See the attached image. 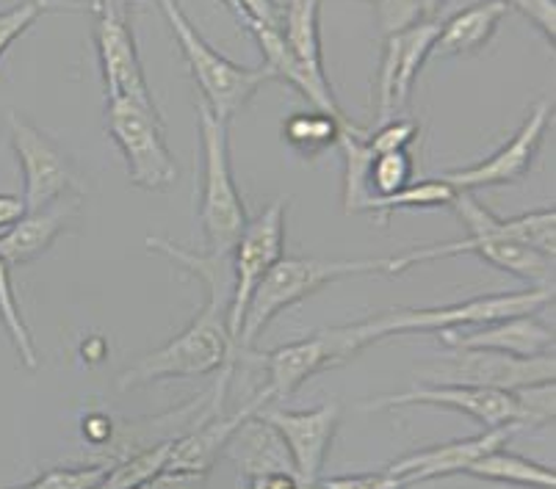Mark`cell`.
Returning a JSON list of instances; mask_svg holds the SVG:
<instances>
[{"label":"cell","instance_id":"cell-1","mask_svg":"<svg viewBox=\"0 0 556 489\" xmlns=\"http://www.w3.org/2000/svg\"><path fill=\"white\" fill-rule=\"evenodd\" d=\"M239 357V349L232 346L230 332H227V310L205 299V305L180 335L119 373L116 387L134 390V387L153 385L161 379H189V376H208L219 371L214 401L222 404Z\"/></svg>","mask_w":556,"mask_h":489},{"label":"cell","instance_id":"cell-2","mask_svg":"<svg viewBox=\"0 0 556 489\" xmlns=\"http://www.w3.org/2000/svg\"><path fill=\"white\" fill-rule=\"evenodd\" d=\"M548 305H554V291L526 287V291H515V294H484L443 307H421V310L418 307H396V310L377 312L371 319L338 326V330H341L352 355H361L366 346L393 335L471 330V326H484L493 324V321L515 319V316L543 312Z\"/></svg>","mask_w":556,"mask_h":489},{"label":"cell","instance_id":"cell-3","mask_svg":"<svg viewBox=\"0 0 556 489\" xmlns=\"http://www.w3.org/2000/svg\"><path fill=\"white\" fill-rule=\"evenodd\" d=\"M452 208L465 224L468 235L459 241H448V244L418 246V249H407L402 255L388 257L386 274H402L407 269L434 263V260H446V257L477 255L479 260H484L493 269L523 280L529 287L554 291V257L543 255L532 246L518 244V241L502 239L493 230V210L484 208L473 196V191H459Z\"/></svg>","mask_w":556,"mask_h":489},{"label":"cell","instance_id":"cell-4","mask_svg":"<svg viewBox=\"0 0 556 489\" xmlns=\"http://www.w3.org/2000/svg\"><path fill=\"white\" fill-rule=\"evenodd\" d=\"M386 271L388 257H377V260H325V257L282 255L266 271V276L252 294L250 305H247L244 321H241L239 330V351L241 355H252L255 340L280 312L305 301L307 296H313L325 285L346 280V276L386 274Z\"/></svg>","mask_w":556,"mask_h":489},{"label":"cell","instance_id":"cell-5","mask_svg":"<svg viewBox=\"0 0 556 489\" xmlns=\"http://www.w3.org/2000/svg\"><path fill=\"white\" fill-rule=\"evenodd\" d=\"M200 119V219L202 235H205V252L216 257H230L236 241L247 227V208L241 191L232 180L230 164V139H227V123L216 119L208 105H197Z\"/></svg>","mask_w":556,"mask_h":489},{"label":"cell","instance_id":"cell-6","mask_svg":"<svg viewBox=\"0 0 556 489\" xmlns=\"http://www.w3.org/2000/svg\"><path fill=\"white\" fill-rule=\"evenodd\" d=\"M153 3L161 9L172 34L178 39L180 53H184L186 64H189L191 75H194L197 86H200V103L208 105V111L216 119L230 123L261 92L263 83L275 80V73L266 64L257 69L241 67V64L230 62L227 55H222L219 50L211 48L200 37L194 25H191V20L186 17L178 0H153Z\"/></svg>","mask_w":556,"mask_h":489},{"label":"cell","instance_id":"cell-7","mask_svg":"<svg viewBox=\"0 0 556 489\" xmlns=\"http://www.w3.org/2000/svg\"><path fill=\"white\" fill-rule=\"evenodd\" d=\"M105 125L116 147L123 150L136 189L166 191L178 183V166L166 147L159 111L130 100H105Z\"/></svg>","mask_w":556,"mask_h":489},{"label":"cell","instance_id":"cell-8","mask_svg":"<svg viewBox=\"0 0 556 489\" xmlns=\"http://www.w3.org/2000/svg\"><path fill=\"white\" fill-rule=\"evenodd\" d=\"M416 376L421 385H468L488 387V390L515 393L520 387L554 382V355L540 357H509L498 351L463 349L452 357L418 368Z\"/></svg>","mask_w":556,"mask_h":489},{"label":"cell","instance_id":"cell-9","mask_svg":"<svg viewBox=\"0 0 556 489\" xmlns=\"http://www.w3.org/2000/svg\"><path fill=\"white\" fill-rule=\"evenodd\" d=\"M286 196L275 200L269 208H263L255 219L247 221L244 233L239 235L236 249H232V299L230 310H227V332H230V340L236 349H239L241 321H244L247 305H250L255 287L261 285L266 271L282 257V244H286Z\"/></svg>","mask_w":556,"mask_h":489},{"label":"cell","instance_id":"cell-10","mask_svg":"<svg viewBox=\"0 0 556 489\" xmlns=\"http://www.w3.org/2000/svg\"><path fill=\"white\" fill-rule=\"evenodd\" d=\"M9 139H12V150L23 169L25 210L45 208V205L67 196L70 191L80 194L78 178H75L73 164L64 150L37 125H31L14 111L9 114Z\"/></svg>","mask_w":556,"mask_h":489},{"label":"cell","instance_id":"cell-11","mask_svg":"<svg viewBox=\"0 0 556 489\" xmlns=\"http://www.w3.org/2000/svg\"><path fill=\"white\" fill-rule=\"evenodd\" d=\"M89 12L94 14V48L103 73L105 100H130L159 111L136 50L130 12H114V9H89Z\"/></svg>","mask_w":556,"mask_h":489},{"label":"cell","instance_id":"cell-12","mask_svg":"<svg viewBox=\"0 0 556 489\" xmlns=\"http://www.w3.org/2000/svg\"><path fill=\"white\" fill-rule=\"evenodd\" d=\"M551 114H554L551 100H538L532 105V111L526 114L523 125L515 130V136L502 150H495L490 158L479 160L473 166L446 171V175H441V180H446L457 191H477L493 189V185L520 183L534 166L540 147H543V139L551 125Z\"/></svg>","mask_w":556,"mask_h":489},{"label":"cell","instance_id":"cell-13","mask_svg":"<svg viewBox=\"0 0 556 489\" xmlns=\"http://www.w3.org/2000/svg\"><path fill=\"white\" fill-rule=\"evenodd\" d=\"M255 415L269 423L280 435V440L286 442L302 487L316 489V484L321 481V467L327 462V453H330L332 440H336L338 423H341V404L330 401V404H321L316 410L300 412L263 404Z\"/></svg>","mask_w":556,"mask_h":489},{"label":"cell","instance_id":"cell-14","mask_svg":"<svg viewBox=\"0 0 556 489\" xmlns=\"http://www.w3.org/2000/svg\"><path fill=\"white\" fill-rule=\"evenodd\" d=\"M399 407H441V410L463 412L484 428L515 426L520 428V412L515 393L488 390V387L468 385H416L409 390L391 393V396L371 398L363 404L366 412L399 410Z\"/></svg>","mask_w":556,"mask_h":489},{"label":"cell","instance_id":"cell-15","mask_svg":"<svg viewBox=\"0 0 556 489\" xmlns=\"http://www.w3.org/2000/svg\"><path fill=\"white\" fill-rule=\"evenodd\" d=\"M352 357L355 355L346 346L338 326L313 332V335L302 337V340L286 343L280 349L263 355V365H266V373H269L266 396H269V401H286L307 379L330 371V368L343 365Z\"/></svg>","mask_w":556,"mask_h":489},{"label":"cell","instance_id":"cell-16","mask_svg":"<svg viewBox=\"0 0 556 489\" xmlns=\"http://www.w3.org/2000/svg\"><path fill=\"white\" fill-rule=\"evenodd\" d=\"M438 28H441V23L434 20V23L413 25L407 31L386 37L377 75V125L393 119L407 105L413 83H416L421 67L432 55Z\"/></svg>","mask_w":556,"mask_h":489},{"label":"cell","instance_id":"cell-17","mask_svg":"<svg viewBox=\"0 0 556 489\" xmlns=\"http://www.w3.org/2000/svg\"><path fill=\"white\" fill-rule=\"evenodd\" d=\"M441 343L452 351L477 349V351H498L509 357H540L554 355V326L545 324L538 312L529 316H515V319L493 321L471 330H443L438 332Z\"/></svg>","mask_w":556,"mask_h":489},{"label":"cell","instance_id":"cell-18","mask_svg":"<svg viewBox=\"0 0 556 489\" xmlns=\"http://www.w3.org/2000/svg\"><path fill=\"white\" fill-rule=\"evenodd\" d=\"M515 426H498V428H484L482 435L465 437V440L443 442V446L424 448V451L407 453L399 462L386 467L388 476L399 478L404 487L416 481H429V478H446L465 473L477 462L482 453L493 451L498 446H507L509 437L515 435Z\"/></svg>","mask_w":556,"mask_h":489},{"label":"cell","instance_id":"cell-19","mask_svg":"<svg viewBox=\"0 0 556 489\" xmlns=\"http://www.w3.org/2000/svg\"><path fill=\"white\" fill-rule=\"evenodd\" d=\"M78 208L80 194H67L39 210H25L17 224L9 227L7 233H0V260L9 269L34 263L67 230L70 219L78 214Z\"/></svg>","mask_w":556,"mask_h":489},{"label":"cell","instance_id":"cell-20","mask_svg":"<svg viewBox=\"0 0 556 489\" xmlns=\"http://www.w3.org/2000/svg\"><path fill=\"white\" fill-rule=\"evenodd\" d=\"M263 404H269V396L266 390L261 396H255L247 407H241L239 412H232L230 417L214 415L208 421L197 423L189 435L175 437L172 440L169 462L166 467L172 471H194V473H211V467L216 465V459L225 453L227 442L236 435V428L247 421L250 415H255Z\"/></svg>","mask_w":556,"mask_h":489},{"label":"cell","instance_id":"cell-21","mask_svg":"<svg viewBox=\"0 0 556 489\" xmlns=\"http://www.w3.org/2000/svg\"><path fill=\"white\" fill-rule=\"evenodd\" d=\"M513 12L507 0H479L473 7L452 14L438 28V39L432 44L434 59H454V55L479 53L493 39L498 25Z\"/></svg>","mask_w":556,"mask_h":489},{"label":"cell","instance_id":"cell-22","mask_svg":"<svg viewBox=\"0 0 556 489\" xmlns=\"http://www.w3.org/2000/svg\"><path fill=\"white\" fill-rule=\"evenodd\" d=\"M227 459L239 467L241 478L261 476V473H294V462L286 442L275 428L257 415H250L225 448Z\"/></svg>","mask_w":556,"mask_h":489},{"label":"cell","instance_id":"cell-23","mask_svg":"<svg viewBox=\"0 0 556 489\" xmlns=\"http://www.w3.org/2000/svg\"><path fill=\"white\" fill-rule=\"evenodd\" d=\"M148 249L155 255L169 257L172 263H178L186 274L197 276V282L205 285L208 291V301L230 310L232 299V255L230 257H216L208 252H189L184 246L172 244V241L159 239V235H150Z\"/></svg>","mask_w":556,"mask_h":489},{"label":"cell","instance_id":"cell-24","mask_svg":"<svg viewBox=\"0 0 556 489\" xmlns=\"http://www.w3.org/2000/svg\"><path fill=\"white\" fill-rule=\"evenodd\" d=\"M368 130L361 125L346 123L338 133V150L343 155V185H341V203L349 216L352 214H366L371 205V189H368V169H371L374 150L368 147L366 141Z\"/></svg>","mask_w":556,"mask_h":489},{"label":"cell","instance_id":"cell-25","mask_svg":"<svg viewBox=\"0 0 556 489\" xmlns=\"http://www.w3.org/2000/svg\"><path fill=\"white\" fill-rule=\"evenodd\" d=\"M465 473L473 478H482V481L513 484V487L526 489H556V473L551 467L507 451L504 446L482 453Z\"/></svg>","mask_w":556,"mask_h":489},{"label":"cell","instance_id":"cell-26","mask_svg":"<svg viewBox=\"0 0 556 489\" xmlns=\"http://www.w3.org/2000/svg\"><path fill=\"white\" fill-rule=\"evenodd\" d=\"M352 119H336L325 111L311 108V111H294L291 117L282 123V139L286 144L296 150L302 158H316L325 150H330L338 141L341 128Z\"/></svg>","mask_w":556,"mask_h":489},{"label":"cell","instance_id":"cell-27","mask_svg":"<svg viewBox=\"0 0 556 489\" xmlns=\"http://www.w3.org/2000/svg\"><path fill=\"white\" fill-rule=\"evenodd\" d=\"M459 191L441 178H427L421 183H409L402 191L382 200H374L366 214L377 216L379 224H388L399 210H432V208H452Z\"/></svg>","mask_w":556,"mask_h":489},{"label":"cell","instance_id":"cell-28","mask_svg":"<svg viewBox=\"0 0 556 489\" xmlns=\"http://www.w3.org/2000/svg\"><path fill=\"white\" fill-rule=\"evenodd\" d=\"M172 440H161L155 446L141 448V451L130 453V456L119 459L114 467H109L103 484L98 489H139L141 484H148L155 473H161L169 462Z\"/></svg>","mask_w":556,"mask_h":489},{"label":"cell","instance_id":"cell-29","mask_svg":"<svg viewBox=\"0 0 556 489\" xmlns=\"http://www.w3.org/2000/svg\"><path fill=\"white\" fill-rule=\"evenodd\" d=\"M448 0H377V23L382 37L407 31L413 25L434 23V14L446 7Z\"/></svg>","mask_w":556,"mask_h":489},{"label":"cell","instance_id":"cell-30","mask_svg":"<svg viewBox=\"0 0 556 489\" xmlns=\"http://www.w3.org/2000/svg\"><path fill=\"white\" fill-rule=\"evenodd\" d=\"M413 171H416V164H413L407 150H402V153L374 155L371 169H368V189H371V196L374 200H382V196H391L396 191H402L404 185L413 183Z\"/></svg>","mask_w":556,"mask_h":489},{"label":"cell","instance_id":"cell-31","mask_svg":"<svg viewBox=\"0 0 556 489\" xmlns=\"http://www.w3.org/2000/svg\"><path fill=\"white\" fill-rule=\"evenodd\" d=\"M50 9H67V0H23L17 7L3 9L0 12V59Z\"/></svg>","mask_w":556,"mask_h":489},{"label":"cell","instance_id":"cell-32","mask_svg":"<svg viewBox=\"0 0 556 489\" xmlns=\"http://www.w3.org/2000/svg\"><path fill=\"white\" fill-rule=\"evenodd\" d=\"M109 465H86V467H53L31 484L7 489H98L103 484Z\"/></svg>","mask_w":556,"mask_h":489},{"label":"cell","instance_id":"cell-33","mask_svg":"<svg viewBox=\"0 0 556 489\" xmlns=\"http://www.w3.org/2000/svg\"><path fill=\"white\" fill-rule=\"evenodd\" d=\"M554 382H540V385H529L515 390V401H518L520 412V428L529 426H548L554 423L556 404H554Z\"/></svg>","mask_w":556,"mask_h":489},{"label":"cell","instance_id":"cell-34","mask_svg":"<svg viewBox=\"0 0 556 489\" xmlns=\"http://www.w3.org/2000/svg\"><path fill=\"white\" fill-rule=\"evenodd\" d=\"M421 133V125L409 117H393L388 123L377 125L374 130H368L366 141L368 147L374 150V155L379 153H402V150L413 147V141Z\"/></svg>","mask_w":556,"mask_h":489},{"label":"cell","instance_id":"cell-35","mask_svg":"<svg viewBox=\"0 0 556 489\" xmlns=\"http://www.w3.org/2000/svg\"><path fill=\"white\" fill-rule=\"evenodd\" d=\"M321 489H404L399 478L388 476L386 471L379 473H355V476H332L318 481Z\"/></svg>","mask_w":556,"mask_h":489},{"label":"cell","instance_id":"cell-36","mask_svg":"<svg viewBox=\"0 0 556 489\" xmlns=\"http://www.w3.org/2000/svg\"><path fill=\"white\" fill-rule=\"evenodd\" d=\"M205 478H208V473L172 471V467H164L148 484H141L139 489H205Z\"/></svg>","mask_w":556,"mask_h":489},{"label":"cell","instance_id":"cell-37","mask_svg":"<svg viewBox=\"0 0 556 489\" xmlns=\"http://www.w3.org/2000/svg\"><path fill=\"white\" fill-rule=\"evenodd\" d=\"M520 14L532 20L540 31L554 42L556 37V3L554 0H520Z\"/></svg>","mask_w":556,"mask_h":489},{"label":"cell","instance_id":"cell-38","mask_svg":"<svg viewBox=\"0 0 556 489\" xmlns=\"http://www.w3.org/2000/svg\"><path fill=\"white\" fill-rule=\"evenodd\" d=\"M80 432L92 446H109L114 440V423H111L109 415L103 412H89L80 423Z\"/></svg>","mask_w":556,"mask_h":489},{"label":"cell","instance_id":"cell-39","mask_svg":"<svg viewBox=\"0 0 556 489\" xmlns=\"http://www.w3.org/2000/svg\"><path fill=\"white\" fill-rule=\"evenodd\" d=\"M239 3L250 17V25H280V9L275 0H239ZM250 25H247V31H250Z\"/></svg>","mask_w":556,"mask_h":489},{"label":"cell","instance_id":"cell-40","mask_svg":"<svg viewBox=\"0 0 556 489\" xmlns=\"http://www.w3.org/2000/svg\"><path fill=\"white\" fill-rule=\"evenodd\" d=\"M247 489H305L296 473H261V476L247 478Z\"/></svg>","mask_w":556,"mask_h":489},{"label":"cell","instance_id":"cell-41","mask_svg":"<svg viewBox=\"0 0 556 489\" xmlns=\"http://www.w3.org/2000/svg\"><path fill=\"white\" fill-rule=\"evenodd\" d=\"M25 216L23 196L14 194H0V233H7L9 227L17 224Z\"/></svg>","mask_w":556,"mask_h":489},{"label":"cell","instance_id":"cell-42","mask_svg":"<svg viewBox=\"0 0 556 489\" xmlns=\"http://www.w3.org/2000/svg\"><path fill=\"white\" fill-rule=\"evenodd\" d=\"M80 351H84V360H89V362L103 360V357H105V340L100 335L89 337V340L80 346Z\"/></svg>","mask_w":556,"mask_h":489},{"label":"cell","instance_id":"cell-43","mask_svg":"<svg viewBox=\"0 0 556 489\" xmlns=\"http://www.w3.org/2000/svg\"><path fill=\"white\" fill-rule=\"evenodd\" d=\"M134 3H144V0H92L89 9H114V12H130Z\"/></svg>","mask_w":556,"mask_h":489},{"label":"cell","instance_id":"cell-44","mask_svg":"<svg viewBox=\"0 0 556 489\" xmlns=\"http://www.w3.org/2000/svg\"><path fill=\"white\" fill-rule=\"evenodd\" d=\"M222 3H225V7L230 9V12L236 14V17H239V23H244V28H247V25H250V17H247V12H244V9H241L239 0H222Z\"/></svg>","mask_w":556,"mask_h":489},{"label":"cell","instance_id":"cell-45","mask_svg":"<svg viewBox=\"0 0 556 489\" xmlns=\"http://www.w3.org/2000/svg\"><path fill=\"white\" fill-rule=\"evenodd\" d=\"M507 3H509V9H518L520 12V0H507Z\"/></svg>","mask_w":556,"mask_h":489},{"label":"cell","instance_id":"cell-46","mask_svg":"<svg viewBox=\"0 0 556 489\" xmlns=\"http://www.w3.org/2000/svg\"><path fill=\"white\" fill-rule=\"evenodd\" d=\"M371 3H377V0H371Z\"/></svg>","mask_w":556,"mask_h":489}]
</instances>
